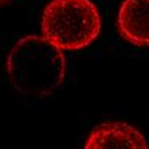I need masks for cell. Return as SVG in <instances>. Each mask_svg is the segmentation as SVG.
Returning a JSON list of instances; mask_svg holds the SVG:
<instances>
[{
    "mask_svg": "<svg viewBox=\"0 0 149 149\" xmlns=\"http://www.w3.org/2000/svg\"><path fill=\"white\" fill-rule=\"evenodd\" d=\"M6 74L19 94L44 97L61 86L66 74V58L44 36L21 38L8 52Z\"/></svg>",
    "mask_w": 149,
    "mask_h": 149,
    "instance_id": "obj_1",
    "label": "cell"
},
{
    "mask_svg": "<svg viewBox=\"0 0 149 149\" xmlns=\"http://www.w3.org/2000/svg\"><path fill=\"white\" fill-rule=\"evenodd\" d=\"M100 25L91 0H50L41 16V35L61 50L88 47L99 36Z\"/></svg>",
    "mask_w": 149,
    "mask_h": 149,
    "instance_id": "obj_2",
    "label": "cell"
},
{
    "mask_svg": "<svg viewBox=\"0 0 149 149\" xmlns=\"http://www.w3.org/2000/svg\"><path fill=\"white\" fill-rule=\"evenodd\" d=\"M119 35L136 47L149 46V0H123L116 16Z\"/></svg>",
    "mask_w": 149,
    "mask_h": 149,
    "instance_id": "obj_4",
    "label": "cell"
},
{
    "mask_svg": "<svg viewBox=\"0 0 149 149\" xmlns=\"http://www.w3.org/2000/svg\"><path fill=\"white\" fill-rule=\"evenodd\" d=\"M86 149H146L148 140L132 124L123 121H105L90 132Z\"/></svg>",
    "mask_w": 149,
    "mask_h": 149,
    "instance_id": "obj_3",
    "label": "cell"
},
{
    "mask_svg": "<svg viewBox=\"0 0 149 149\" xmlns=\"http://www.w3.org/2000/svg\"><path fill=\"white\" fill-rule=\"evenodd\" d=\"M6 2V0H0V5H3V3H5Z\"/></svg>",
    "mask_w": 149,
    "mask_h": 149,
    "instance_id": "obj_5",
    "label": "cell"
}]
</instances>
